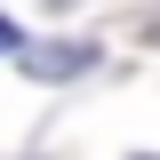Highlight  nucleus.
Wrapping results in <instances>:
<instances>
[{
    "label": "nucleus",
    "instance_id": "1",
    "mask_svg": "<svg viewBox=\"0 0 160 160\" xmlns=\"http://www.w3.org/2000/svg\"><path fill=\"white\" fill-rule=\"evenodd\" d=\"M8 56H16L32 80H72V72H88V64H96V48H88V40H64V48H24V40H16Z\"/></svg>",
    "mask_w": 160,
    "mask_h": 160
},
{
    "label": "nucleus",
    "instance_id": "2",
    "mask_svg": "<svg viewBox=\"0 0 160 160\" xmlns=\"http://www.w3.org/2000/svg\"><path fill=\"white\" fill-rule=\"evenodd\" d=\"M8 48H16V24H8V16H0V56H8Z\"/></svg>",
    "mask_w": 160,
    "mask_h": 160
}]
</instances>
